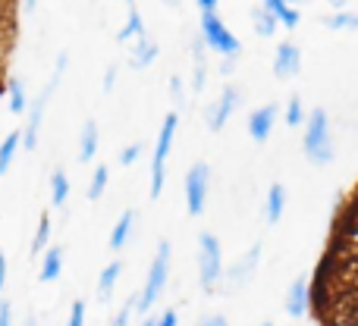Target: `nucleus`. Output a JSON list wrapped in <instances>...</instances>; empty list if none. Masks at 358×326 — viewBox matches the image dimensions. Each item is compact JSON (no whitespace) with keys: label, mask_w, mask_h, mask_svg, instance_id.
<instances>
[{"label":"nucleus","mask_w":358,"mask_h":326,"mask_svg":"<svg viewBox=\"0 0 358 326\" xmlns=\"http://www.w3.org/2000/svg\"><path fill=\"white\" fill-rule=\"evenodd\" d=\"M302 148L308 163L315 166H327L334 161V132H330V117L327 110L315 107L305 117V135H302Z\"/></svg>","instance_id":"1"},{"label":"nucleus","mask_w":358,"mask_h":326,"mask_svg":"<svg viewBox=\"0 0 358 326\" xmlns=\"http://www.w3.org/2000/svg\"><path fill=\"white\" fill-rule=\"evenodd\" d=\"M223 276V248H220V239L210 232H201L198 235V283H201L204 292L217 289Z\"/></svg>","instance_id":"2"},{"label":"nucleus","mask_w":358,"mask_h":326,"mask_svg":"<svg viewBox=\"0 0 358 326\" xmlns=\"http://www.w3.org/2000/svg\"><path fill=\"white\" fill-rule=\"evenodd\" d=\"M167 276H170V242H161L157 245V254H155V260H151V267H148V279H145V289H142V295L136 298V311H151V304L161 298V292H164V286H167Z\"/></svg>","instance_id":"3"},{"label":"nucleus","mask_w":358,"mask_h":326,"mask_svg":"<svg viewBox=\"0 0 358 326\" xmlns=\"http://www.w3.org/2000/svg\"><path fill=\"white\" fill-rule=\"evenodd\" d=\"M176 126H179V117L176 113H167V117H164V126H161V135H157V145H155V157H151V198H161V191H164L167 157H170V148H173Z\"/></svg>","instance_id":"4"},{"label":"nucleus","mask_w":358,"mask_h":326,"mask_svg":"<svg viewBox=\"0 0 358 326\" xmlns=\"http://www.w3.org/2000/svg\"><path fill=\"white\" fill-rule=\"evenodd\" d=\"M201 44L210 47L214 54L227 57V60L239 57V50H242L239 38L227 29V22H223L217 13H201Z\"/></svg>","instance_id":"5"},{"label":"nucleus","mask_w":358,"mask_h":326,"mask_svg":"<svg viewBox=\"0 0 358 326\" xmlns=\"http://www.w3.org/2000/svg\"><path fill=\"white\" fill-rule=\"evenodd\" d=\"M63 69H66V54H63L60 60H57V73H54V79H50V85L44 88L41 94H38L35 107H31V110H29V126H25V135H22V148H29V151H35V148H38V132H41L44 110H48V104H50V98H54L57 85H60V75H63Z\"/></svg>","instance_id":"6"},{"label":"nucleus","mask_w":358,"mask_h":326,"mask_svg":"<svg viewBox=\"0 0 358 326\" xmlns=\"http://www.w3.org/2000/svg\"><path fill=\"white\" fill-rule=\"evenodd\" d=\"M208 191H210V166L208 163H195L189 172H185V207H189L192 216L204 214Z\"/></svg>","instance_id":"7"},{"label":"nucleus","mask_w":358,"mask_h":326,"mask_svg":"<svg viewBox=\"0 0 358 326\" xmlns=\"http://www.w3.org/2000/svg\"><path fill=\"white\" fill-rule=\"evenodd\" d=\"M299 69H302V54H299L296 44L292 41L277 44V54H273V75H277V79H292V75H299Z\"/></svg>","instance_id":"8"},{"label":"nucleus","mask_w":358,"mask_h":326,"mask_svg":"<svg viewBox=\"0 0 358 326\" xmlns=\"http://www.w3.org/2000/svg\"><path fill=\"white\" fill-rule=\"evenodd\" d=\"M236 101H239V91H236L233 85H227V88H223V94L217 98V104L208 110V126H210V132H220L223 126H227V119L233 117V110H236Z\"/></svg>","instance_id":"9"},{"label":"nucleus","mask_w":358,"mask_h":326,"mask_svg":"<svg viewBox=\"0 0 358 326\" xmlns=\"http://www.w3.org/2000/svg\"><path fill=\"white\" fill-rule=\"evenodd\" d=\"M273 123H277V107L273 104L258 107V110H252V117H248V135H252L255 142H267L273 132Z\"/></svg>","instance_id":"10"},{"label":"nucleus","mask_w":358,"mask_h":326,"mask_svg":"<svg viewBox=\"0 0 358 326\" xmlns=\"http://www.w3.org/2000/svg\"><path fill=\"white\" fill-rule=\"evenodd\" d=\"M308 304H311L308 279H305V276L292 279V286L286 289V302H283L286 314H289V317H305V314H308Z\"/></svg>","instance_id":"11"},{"label":"nucleus","mask_w":358,"mask_h":326,"mask_svg":"<svg viewBox=\"0 0 358 326\" xmlns=\"http://www.w3.org/2000/svg\"><path fill=\"white\" fill-rule=\"evenodd\" d=\"M283 210H286V188L280 182H273L264 198V220L271 223V226H277V223L283 220Z\"/></svg>","instance_id":"12"},{"label":"nucleus","mask_w":358,"mask_h":326,"mask_svg":"<svg viewBox=\"0 0 358 326\" xmlns=\"http://www.w3.org/2000/svg\"><path fill=\"white\" fill-rule=\"evenodd\" d=\"M132 226H136V210H123V216L117 220V226L110 232V251H123L132 235Z\"/></svg>","instance_id":"13"},{"label":"nucleus","mask_w":358,"mask_h":326,"mask_svg":"<svg viewBox=\"0 0 358 326\" xmlns=\"http://www.w3.org/2000/svg\"><path fill=\"white\" fill-rule=\"evenodd\" d=\"M261 6H264L267 13H273V16H277V22L286 25V29H296L299 19H302L296 6H289L286 0H261Z\"/></svg>","instance_id":"14"},{"label":"nucleus","mask_w":358,"mask_h":326,"mask_svg":"<svg viewBox=\"0 0 358 326\" xmlns=\"http://www.w3.org/2000/svg\"><path fill=\"white\" fill-rule=\"evenodd\" d=\"M63 273V248H48L41 260V283H54Z\"/></svg>","instance_id":"15"},{"label":"nucleus","mask_w":358,"mask_h":326,"mask_svg":"<svg viewBox=\"0 0 358 326\" xmlns=\"http://www.w3.org/2000/svg\"><path fill=\"white\" fill-rule=\"evenodd\" d=\"M277 16L273 13H267L264 6H255L252 10V29L258 31L261 38H273V31H277Z\"/></svg>","instance_id":"16"},{"label":"nucleus","mask_w":358,"mask_h":326,"mask_svg":"<svg viewBox=\"0 0 358 326\" xmlns=\"http://www.w3.org/2000/svg\"><path fill=\"white\" fill-rule=\"evenodd\" d=\"M98 154V126L88 119L85 129H82V138H79V161H92V157Z\"/></svg>","instance_id":"17"},{"label":"nucleus","mask_w":358,"mask_h":326,"mask_svg":"<svg viewBox=\"0 0 358 326\" xmlns=\"http://www.w3.org/2000/svg\"><path fill=\"white\" fill-rule=\"evenodd\" d=\"M155 57H157V44L151 41L148 35L138 38V41H136V50H132V66H136V69H145L148 63H155Z\"/></svg>","instance_id":"18"},{"label":"nucleus","mask_w":358,"mask_h":326,"mask_svg":"<svg viewBox=\"0 0 358 326\" xmlns=\"http://www.w3.org/2000/svg\"><path fill=\"white\" fill-rule=\"evenodd\" d=\"M19 145H22V132H10V135L0 142V176L13 166V157H16Z\"/></svg>","instance_id":"19"},{"label":"nucleus","mask_w":358,"mask_h":326,"mask_svg":"<svg viewBox=\"0 0 358 326\" xmlns=\"http://www.w3.org/2000/svg\"><path fill=\"white\" fill-rule=\"evenodd\" d=\"M120 273H123V264L120 260H113V264H107L104 270H101V279H98V298H107L113 292V286H117Z\"/></svg>","instance_id":"20"},{"label":"nucleus","mask_w":358,"mask_h":326,"mask_svg":"<svg viewBox=\"0 0 358 326\" xmlns=\"http://www.w3.org/2000/svg\"><path fill=\"white\" fill-rule=\"evenodd\" d=\"M66 198H69V179L63 170H57L54 176H50V204H54V207H63Z\"/></svg>","instance_id":"21"},{"label":"nucleus","mask_w":358,"mask_h":326,"mask_svg":"<svg viewBox=\"0 0 358 326\" xmlns=\"http://www.w3.org/2000/svg\"><path fill=\"white\" fill-rule=\"evenodd\" d=\"M324 25L334 31H355L358 29V13H346V10H336L334 16L324 19Z\"/></svg>","instance_id":"22"},{"label":"nucleus","mask_w":358,"mask_h":326,"mask_svg":"<svg viewBox=\"0 0 358 326\" xmlns=\"http://www.w3.org/2000/svg\"><path fill=\"white\" fill-rule=\"evenodd\" d=\"M120 41H129V38H145V25H142V13L136 10V6H129V19H126V25H123V31H120Z\"/></svg>","instance_id":"23"},{"label":"nucleus","mask_w":358,"mask_h":326,"mask_svg":"<svg viewBox=\"0 0 358 326\" xmlns=\"http://www.w3.org/2000/svg\"><path fill=\"white\" fill-rule=\"evenodd\" d=\"M107 176H110V170H107L104 163H101L98 170L92 172V182H88V191H85L88 201H98V198L104 195V188H107Z\"/></svg>","instance_id":"24"},{"label":"nucleus","mask_w":358,"mask_h":326,"mask_svg":"<svg viewBox=\"0 0 358 326\" xmlns=\"http://www.w3.org/2000/svg\"><path fill=\"white\" fill-rule=\"evenodd\" d=\"M258 254H261V245H255V248H252V251H248V254H245V258H242V260H239V264H236V267H233V279H236V283H242V279H245V276H248V273H252V270H255V264H258Z\"/></svg>","instance_id":"25"},{"label":"nucleus","mask_w":358,"mask_h":326,"mask_svg":"<svg viewBox=\"0 0 358 326\" xmlns=\"http://www.w3.org/2000/svg\"><path fill=\"white\" fill-rule=\"evenodd\" d=\"M305 107H302V101H299V94H292L289 98V104H286V126H292V129H299V126H305Z\"/></svg>","instance_id":"26"},{"label":"nucleus","mask_w":358,"mask_h":326,"mask_svg":"<svg viewBox=\"0 0 358 326\" xmlns=\"http://www.w3.org/2000/svg\"><path fill=\"white\" fill-rule=\"evenodd\" d=\"M50 239V216L41 214V220H38V229H35V239H31V254H41L44 245H48Z\"/></svg>","instance_id":"27"},{"label":"nucleus","mask_w":358,"mask_h":326,"mask_svg":"<svg viewBox=\"0 0 358 326\" xmlns=\"http://www.w3.org/2000/svg\"><path fill=\"white\" fill-rule=\"evenodd\" d=\"M25 91H22V85H19L16 79L10 82V113H22L25 110Z\"/></svg>","instance_id":"28"},{"label":"nucleus","mask_w":358,"mask_h":326,"mask_svg":"<svg viewBox=\"0 0 358 326\" xmlns=\"http://www.w3.org/2000/svg\"><path fill=\"white\" fill-rule=\"evenodd\" d=\"M132 311H136V298H129V302L123 304V311H120V314L113 317V323H110V326H129V317H132Z\"/></svg>","instance_id":"29"},{"label":"nucleus","mask_w":358,"mask_h":326,"mask_svg":"<svg viewBox=\"0 0 358 326\" xmlns=\"http://www.w3.org/2000/svg\"><path fill=\"white\" fill-rule=\"evenodd\" d=\"M66 326H85V304L82 302H73V311H69Z\"/></svg>","instance_id":"30"},{"label":"nucleus","mask_w":358,"mask_h":326,"mask_svg":"<svg viewBox=\"0 0 358 326\" xmlns=\"http://www.w3.org/2000/svg\"><path fill=\"white\" fill-rule=\"evenodd\" d=\"M138 154H142V145H129V148L120 154V163H123V166H132V163L138 161Z\"/></svg>","instance_id":"31"},{"label":"nucleus","mask_w":358,"mask_h":326,"mask_svg":"<svg viewBox=\"0 0 358 326\" xmlns=\"http://www.w3.org/2000/svg\"><path fill=\"white\" fill-rule=\"evenodd\" d=\"M0 326H13V308H10V302H0Z\"/></svg>","instance_id":"32"},{"label":"nucleus","mask_w":358,"mask_h":326,"mask_svg":"<svg viewBox=\"0 0 358 326\" xmlns=\"http://www.w3.org/2000/svg\"><path fill=\"white\" fill-rule=\"evenodd\" d=\"M198 326H229V320L223 314H210V317H204V320H198Z\"/></svg>","instance_id":"33"},{"label":"nucleus","mask_w":358,"mask_h":326,"mask_svg":"<svg viewBox=\"0 0 358 326\" xmlns=\"http://www.w3.org/2000/svg\"><path fill=\"white\" fill-rule=\"evenodd\" d=\"M176 323H179L176 311H164V314H161V320H155V326H176Z\"/></svg>","instance_id":"34"},{"label":"nucleus","mask_w":358,"mask_h":326,"mask_svg":"<svg viewBox=\"0 0 358 326\" xmlns=\"http://www.w3.org/2000/svg\"><path fill=\"white\" fill-rule=\"evenodd\" d=\"M195 3L201 13H217V3H220V0H195Z\"/></svg>","instance_id":"35"},{"label":"nucleus","mask_w":358,"mask_h":326,"mask_svg":"<svg viewBox=\"0 0 358 326\" xmlns=\"http://www.w3.org/2000/svg\"><path fill=\"white\" fill-rule=\"evenodd\" d=\"M3 286H6V254L0 251V292H3Z\"/></svg>","instance_id":"36"},{"label":"nucleus","mask_w":358,"mask_h":326,"mask_svg":"<svg viewBox=\"0 0 358 326\" xmlns=\"http://www.w3.org/2000/svg\"><path fill=\"white\" fill-rule=\"evenodd\" d=\"M113 79H117V69H107V79H104V91H110V88H113Z\"/></svg>","instance_id":"37"},{"label":"nucleus","mask_w":358,"mask_h":326,"mask_svg":"<svg viewBox=\"0 0 358 326\" xmlns=\"http://www.w3.org/2000/svg\"><path fill=\"white\" fill-rule=\"evenodd\" d=\"M327 3H330V6H336V10H346L349 0H327Z\"/></svg>","instance_id":"38"},{"label":"nucleus","mask_w":358,"mask_h":326,"mask_svg":"<svg viewBox=\"0 0 358 326\" xmlns=\"http://www.w3.org/2000/svg\"><path fill=\"white\" fill-rule=\"evenodd\" d=\"M286 3H289V6H296V3H305V0H286Z\"/></svg>","instance_id":"39"},{"label":"nucleus","mask_w":358,"mask_h":326,"mask_svg":"<svg viewBox=\"0 0 358 326\" xmlns=\"http://www.w3.org/2000/svg\"><path fill=\"white\" fill-rule=\"evenodd\" d=\"M142 326H155V320H145V323H142Z\"/></svg>","instance_id":"40"},{"label":"nucleus","mask_w":358,"mask_h":326,"mask_svg":"<svg viewBox=\"0 0 358 326\" xmlns=\"http://www.w3.org/2000/svg\"><path fill=\"white\" fill-rule=\"evenodd\" d=\"M126 3H129V6H136V0H126Z\"/></svg>","instance_id":"41"},{"label":"nucleus","mask_w":358,"mask_h":326,"mask_svg":"<svg viewBox=\"0 0 358 326\" xmlns=\"http://www.w3.org/2000/svg\"><path fill=\"white\" fill-rule=\"evenodd\" d=\"M264 326H273V323H264Z\"/></svg>","instance_id":"42"},{"label":"nucleus","mask_w":358,"mask_h":326,"mask_svg":"<svg viewBox=\"0 0 358 326\" xmlns=\"http://www.w3.org/2000/svg\"><path fill=\"white\" fill-rule=\"evenodd\" d=\"M170 3H176V0H170Z\"/></svg>","instance_id":"43"}]
</instances>
